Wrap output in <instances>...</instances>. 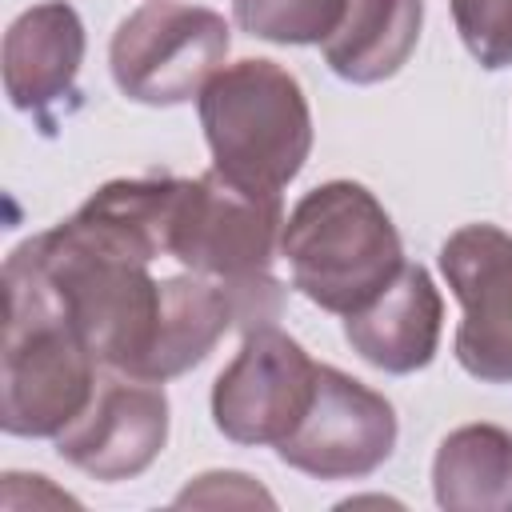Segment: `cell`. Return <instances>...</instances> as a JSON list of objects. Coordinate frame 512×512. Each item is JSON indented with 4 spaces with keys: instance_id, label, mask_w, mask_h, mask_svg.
<instances>
[{
    "instance_id": "obj_9",
    "label": "cell",
    "mask_w": 512,
    "mask_h": 512,
    "mask_svg": "<svg viewBox=\"0 0 512 512\" xmlns=\"http://www.w3.org/2000/svg\"><path fill=\"white\" fill-rule=\"evenodd\" d=\"M440 272L460 300L452 352L480 384H512V236L496 224H464L440 244Z\"/></svg>"
},
{
    "instance_id": "obj_1",
    "label": "cell",
    "mask_w": 512,
    "mask_h": 512,
    "mask_svg": "<svg viewBox=\"0 0 512 512\" xmlns=\"http://www.w3.org/2000/svg\"><path fill=\"white\" fill-rule=\"evenodd\" d=\"M0 428L8 436H60L96 392V352L64 312L48 272L24 240L4 260Z\"/></svg>"
},
{
    "instance_id": "obj_18",
    "label": "cell",
    "mask_w": 512,
    "mask_h": 512,
    "mask_svg": "<svg viewBox=\"0 0 512 512\" xmlns=\"http://www.w3.org/2000/svg\"><path fill=\"white\" fill-rule=\"evenodd\" d=\"M272 504V496L252 480V476H244V472H204V476H196L180 496H176V504Z\"/></svg>"
},
{
    "instance_id": "obj_17",
    "label": "cell",
    "mask_w": 512,
    "mask_h": 512,
    "mask_svg": "<svg viewBox=\"0 0 512 512\" xmlns=\"http://www.w3.org/2000/svg\"><path fill=\"white\" fill-rule=\"evenodd\" d=\"M456 32L488 72L512 64V0H448Z\"/></svg>"
},
{
    "instance_id": "obj_4",
    "label": "cell",
    "mask_w": 512,
    "mask_h": 512,
    "mask_svg": "<svg viewBox=\"0 0 512 512\" xmlns=\"http://www.w3.org/2000/svg\"><path fill=\"white\" fill-rule=\"evenodd\" d=\"M212 168L240 188L280 196L312 152V112L300 80L264 56L224 64L196 96Z\"/></svg>"
},
{
    "instance_id": "obj_12",
    "label": "cell",
    "mask_w": 512,
    "mask_h": 512,
    "mask_svg": "<svg viewBox=\"0 0 512 512\" xmlns=\"http://www.w3.org/2000/svg\"><path fill=\"white\" fill-rule=\"evenodd\" d=\"M84 64V24L68 0L24 8L4 32V92L12 108L44 116L72 96Z\"/></svg>"
},
{
    "instance_id": "obj_10",
    "label": "cell",
    "mask_w": 512,
    "mask_h": 512,
    "mask_svg": "<svg viewBox=\"0 0 512 512\" xmlns=\"http://www.w3.org/2000/svg\"><path fill=\"white\" fill-rule=\"evenodd\" d=\"M168 444V392L156 380L104 376L88 408L56 436L60 460L92 480L116 484L152 468Z\"/></svg>"
},
{
    "instance_id": "obj_2",
    "label": "cell",
    "mask_w": 512,
    "mask_h": 512,
    "mask_svg": "<svg viewBox=\"0 0 512 512\" xmlns=\"http://www.w3.org/2000/svg\"><path fill=\"white\" fill-rule=\"evenodd\" d=\"M284 204L272 192H252L216 168L180 180L168 216V256L188 272L228 288L236 324L260 328L280 316L284 284L272 276L280 256Z\"/></svg>"
},
{
    "instance_id": "obj_7",
    "label": "cell",
    "mask_w": 512,
    "mask_h": 512,
    "mask_svg": "<svg viewBox=\"0 0 512 512\" xmlns=\"http://www.w3.org/2000/svg\"><path fill=\"white\" fill-rule=\"evenodd\" d=\"M316 360L276 324L244 332L240 352L212 384V424L248 448L280 444L312 404Z\"/></svg>"
},
{
    "instance_id": "obj_8",
    "label": "cell",
    "mask_w": 512,
    "mask_h": 512,
    "mask_svg": "<svg viewBox=\"0 0 512 512\" xmlns=\"http://www.w3.org/2000/svg\"><path fill=\"white\" fill-rule=\"evenodd\" d=\"M396 436L400 424L388 396L332 364H320L312 404L276 444V456L316 480H360L392 456Z\"/></svg>"
},
{
    "instance_id": "obj_15",
    "label": "cell",
    "mask_w": 512,
    "mask_h": 512,
    "mask_svg": "<svg viewBox=\"0 0 512 512\" xmlns=\"http://www.w3.org/2000/svg\"><path fill=\"white\" fill-rule=\"evenodd\" d=\"M432 496L448 512H512V432L452 428L432 456Z\"/></svg>"
},
{
    "instance_id": "obj_14",
    "label": "cell",
    "mask_w": 512,
    "mask_h": 512,
    "mask_svg": "<svg viewBox=\"0 0 512 512\" xmlns=\"http://www.w3.org/2000/svg\"><path fill=\"white\" fill-rule=\"evenodd\" d=\"M236 324V304L228 288H220L208 276H164V304H160V328L156 344L144 360L140 380H172L188 368L204 364L208 352L224 340V332Z\"/></svg>"
},
{
    "instance_id": "obj_11",
    "label": "cell",
    "mask_w": 512,
    "mask_h": 512,
    "mask_svg": "<svg viewBox=\"0 0 512 512\" xmlns=\"http://www.w3.org/2000/svg\"><path fill=\"white\" fill-rule=\"evenodd\" d=\"M444 328V300L424 264H408L376 292L360 312L344 316V340L352 352L392 376H408L432 364Z\"/></svg>"
},
{
    "instance_id": "obj_5",
    "label": "cell",
    "mask_w": 512,
    "mask_h": 512,
    "mask_svg": "<svg viewBox=\"0 0 512 512\" xmlns=\"http://www.w3.org/2000/svg\"><path fill=\"white\" fill-rule=\"evenodd\" d=\"M28 244L100 368L140 380L160 328L164 280L132 256H116L72 236L64 224L32 236Z\"/></svg>"
},
{
    "instance_id": "obj_3",
    "label": "cell",
    "mask_w": 512,
    "mask_h": 512,
    "mask_svg": "<svg viewBox=\"0 0 512 512\" xmlns=\"http://www.w3.org/2000/svg\"><path fill=\"white\" fill-rule=\"evenodd\" d=\"M280 256L292 288L316 308L352 316L404 268V244L384 204L356 180H328L284 216Z\"/></svg>"
},
{
    "instance_id": "obj_16",
    "label": "cell",
    "mask_w": 512,
    "mask_h": 512,
    "mask_svg": "<svg viewBox=\"0 0 512 512\" xmlns=\"http://www.w3.org/2000/svg\"><path fill=\"white\" fill-rule=\"evenodd\" d=\"M344 0H232V20L268 44H324Z\"/></svg>"
},
{
    "instance_id": "obj_6",
    "label": "cell",
    "mask_w": 512,
    "mask_h": 512,
    "mask_svg": "<svg viewBox=\"0 0 512 512\" xmlns=\"http://www.w3.org/2000/svg\"><path fill=\"white\" fill-rule=\"evenodd\" d=\"M232 28L220 12L176 0H148L128 12L108 44L116 88L148 108L188 104L224 68Z\"/></svg>"
},
{
    "instance_id": "obj_13",
    "label": "cell",
    "mask_w": 512,
    "mask_h": 512,
    "mask_svg": "<svg viewBox=\"0 0 512 512\" xmlns=\"http://www.w3.org/2000/svg\"><path fill=\"white\" fill-rule=\"evenodd\" d=\"M424 0H344V12L320 44L324 64L348 84L392 80L416 52Z\"/></svg>"
}]
</instances>
